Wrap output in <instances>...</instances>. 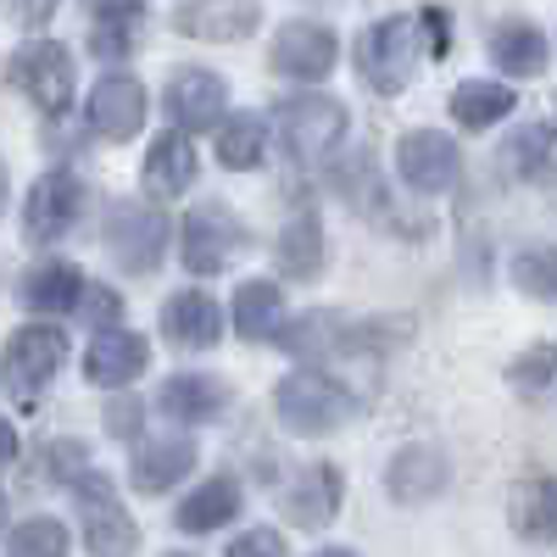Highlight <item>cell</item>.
Masks as SVG:
<instances>
[{"label":"cell","mask_w":557,"mask_h":557,"mask_svg":"<svg viewBox=\"0 0 557 557\" xmlns=\"http://www.w3.org/2000/svg\"><path fill=\"white\" fill-rule=\"evenodd\" d=\"M273 412L290 435H335L357 412V396L323 368H296L273 385Z\"/></svg>","instance_id":"cell-1"},{"label":"cell","mask_w":557,"mask_h":557,"mask_svg":"<svg viewBox=\"0 0 557 557\" xmlns=\"http://www.w3.org/2000/svg\"><path fill=\"white\" fill-rule=\"evenodd\" d=\"M418 57H424L418 17H380L357 34V78L374 96H401L418 73Z\"/></svg>","instance_id":"cell-2"},{"label":"cell","mask_w":557,"mask_h":557,"mask_svg":"<svg viewBox=\"0 0 557 557\" xmlns=\"http://www.w3.org/2000/svg\"><path fill=\"white\" fill-rule=\"evenodd\" d=\"M73 502H78V524H84L89 557H128L139 546V524L128 519L123 496L112 491V480L101 469H84L73 480Z\"/></svg>","instance_id":"cell-3"},{"label":"cell","mask_w":557,"mask_h":557,"mask_svg":"<svg viewBox=\"0 0 557 557\" xmlns=\"http://www.w3.org/2000/svg\"><path fill=\"white\" fill-rule=\"evenodd\" d=\"M246 240H251V235H246V223L228 212V207L207 201V207H196V212H184L178 257H184V268H190V273L212 278V273H228V262H240Z\"/></svg>","instance_id":"cell-4"},{"label":"cell","mask_w":557,"mask_h":557,"mask_svg":"<svg viewBox=\"0 0 557 557\" xmlns=\"http://www.w3.org/2000/svg\"><path fill=\"white\" fill-rule=\"evenodd\" d=\"M273 123H278V139L290 146L296 162H323L346 134V107L335 96H323V89H307V96L278 101Z\"/></svg>","instance_id":"cell-5"},{"label":"cell","mask_w":557,"mask_h":557,"mask_svg":"<svg viewBox=\"0 0 557 557\" xmlns=\"http://www.w3.org/2000/svg\"><path fill=\"white\" fill-rule=\"evenodd\" d=\"M62 357H67V335L57 330V323H23V330L7 341V351H0V385H7L17 401H34L57 380Z\"/></svg>","instance_id":"cell-6"},{"label":"cell","mask_w":557,"mask_h":557,"mask_svg":"<svg viewBox=\"0 0 557 557\" xmlns=\"http://www.w3.org/2000/svg\"><path fill=\"white\" fill-rule=\"evenodd\" d=\"M84 178L73 168H51L45 178H34V190H28V207H23V235L34 246H57L62 235H73L78 218H84Z\"/></svg>","instance_id":"cell-7"},{"label":"cell","mask_w":557,"mask_h":557,"mask_svg":"<svg viewBox=\"0 0 557 557\" xmlns=\"http://www.w3.org/2000/svg\"><path fill=\"white\" fill-rule=\"evenodd\" d=\"M107 251L117 257L123 273H157L162 251H168V218L146 201H117L107 212Z\"/></svg>","instance_id":"cell-8"},{"label":"cell","mask_w":557,"mask_h":557,"mask_svg":"<svg viewBox=\"0 0 557 557\" xmlns=\"http://www.w3.org/2000/svg\"><path fill=\"white\" fill-rule=\"evenodd\" d=\"M12 84L45 112V117H62L73 101V57L67 45L57 39H28L23 51L12 57Z\"/></svg>","instance_id":"cell-9"},{"label":"cell","mask_w":557,"mask_h":557,"mask_svg":"<svg viewBox=\"0 0 557 557\" xmlns=\"http://www.w3.org/2000/svg\"><path fill=\"white\" fill-rule=\"evenodd\" d=\"M396 173H401L407 190H418V196H446L457 184V173H462V157L451 146V134L412 128V134L396 139Z\"/></svg>","instance_id":"cell-10"},{"label":"cell","mask_w":557,"mask_h":557,"mask_svg":"<svg viewBox=\"0 0 557 557\" xmlns=\"http://www.w3.org/2000/svg\"><path fill=\"white\" fill-rule=\"evenodd\" d=\"M146 107H151L146 84L128 78V73H107L96 89H89L84 117H89V134H101L107 146H123V139H134L139 123H146Z\"/></svg>","instance_id":"cell-11"},{"label":"cell","mask_w":557,"mask_h":557,"mask_svg":"<svg viewBox=\"0 0 557 557\" xmlns=\"http://www.w3.org/2000/svg\"><path fill=\"white\" fill-rule=\"evenodd\" d=\"M335 62H341V39L323 23H285L268 51V67L285 78H330Z\"/></svg>","instance_id":"cell-12"},{"label":"cell","mask_w":557,"mask_h":557,"mask_svg":"<svg viewBox=\"0 0 557 557\" xmlns=\"http://www.w3.org/2000/svg\"><path fill=\"white\" fill-rule=\"evenodd\" d=\"M162 107L168 117L184 128V134H196V128H218L223 112H228V89L212 67H178L162 89Z\"/></svg>","instance_id":"cell-13"},{"label":"cell","mask_w":557,"mask_h":557,"mask_svg":"<svg viewBox=\"0 0 557 557\" xmlns=\"http://www.w3.org/2000/svg\"><path fill=\"white\" fill-rule=\"evenodd\" d=\"M146 362H151L146 335L96 330V341H89V351H84V380L101 385V391H123V385H134L139 374H146Z\"/></svg>","instance_id":"cell-14"},{"label":"cell","mask_w":557,"mask_h":557,"mask_svg":"<svg viewBox=\"0 0 557 557\" xmlns=\"http://www.w3.org/2000/svg\"><path fill=\"white\" fill-rule=\"evenodd\" d=\"M446 480H451V462H446V451L430 446V441L401 446V451L391 457V469H385V491H391V502H407V507L435 502V496L446 491Z\"/></svg>","instance_id":"cell-15"},{"label":"cell","mask_w":557,"mask_h":557,"mask_svg":"<svg viewBox=\"0 0 557 557\" xmlns=\"http://www.w3.org/2000/svg\"><path fill=\"white\" fill-rule=\"evenodd\" d=\"M196 469V441L190 435H157V441H139L128 457V485L139 496H162L173 491L184 474Z\"/></svg>","instance_id":"cell-16"},{"label":"cell","mask_w":557,"mask_h":557,"mask_svg":"<svg viewBox=\"0 0 557 557\" xmlns=\"http://www.w3.org/2000/svg\"><path fill=\"white\" fill-rule=\"evenodd\" d=\"M257 23H262L257 0H184V7L173 12V28L178 34L207 39V45L246 39V34H257Z\"/></svg>","instance_id":"cell-17"},{"label":"cell","mask_w":557,"mask_h":557,"mask_svg":"<svg viewBox=\"0 0 557 557\" xmlns=\"http://www.w3.org/2000/svg\"><path fill=\"white\" fill-rule=\"evenodd\" d=\"M341 496H346V485H341L335 462H312V469H301L285 485V519L301 524V530H323V524H335Z\"/></svg>","instance_id":"cell-18"},{"label":"cell","mask_w":557,"mask_h":557,"mask_svg":"<svg viewBox=\"0 0 557 557\" xmlns=\"http://www.w3.org/2000/svg\"><path fill=\"white\" fill-rule=\"evenodd\" d=\"M162 335L184 351H207L223 335V307L207 290H173L162 301Z\"/></svg>","instance_id":"cell-19"},{"label":"cell","mask_w":557,"mask_h":557,"mask_svg":"<svg viewBox=\"0 0 557 557\" xmlns=\"http://www.w3.org/2000/svg\"><path fill=\"white\" fill-rule=\"evenodd\" d=\"M240 480L235 474H212V480H201L190 496L178 502V513H173V524L184 530V535H212V530H223V524H235L240 519Z\"/></svg>","instance_id":"cell-20"},{"label":"cell","mask_w":557,"mask_h":557,"mask_svg":"<svg viewBox=\"0 0 557 557\" xmlns=\"http://www.w3.org/2000/svg\"><path fill=\"white\" fill-rule=\"evenodd\" d=\"M157 407L173 418V424H212V418L228 407V385L218 374H173V380H162Z\"/></svg>","instance_id":"cell-21"},{"label":"cell","mask_w":557,"mask_h":557,"mask_svg":"<svg viewBox=\"0 0 557 557\" xmlns=\"http://www.w3.org/2000/svg\"><path fill=\"white\" fill-rule=\"evenodd\" d=\"M507 519L524 541H557V474H524L507 496Z\"/></svg>","instance_id":"cell-22"},{"label":"cell","mask_w":557,"mask_h":557,"mask_svg":"<svg viewBox=\"0 0 557 557\" xmlns=\"http://www.w3.org/2000/svg\"><path fill=\"white\" fill-rule=\"evenodd\" d=\"M485 51H491V62H496L507 78H535V73L546 67V34H541L535 23H524V17H507V23L491 28Z\"/></svg>","instance_id":"cell-23"},{"label":"cell","mask_w":557,"mask_h":557,"mask_svg":"<svg viewBox=\"0 0 557 557\" xmlns=\"http://www.w3.org/2000/svg\"><path fill=\"white\" fill-rule=\"evenodd\" d=\"M17 296H23L28 312H73L78 296H84V273H78L73 262H57V257H51V262H34V268L23 273Z\"/></svg>","instance_id":"cell-24"},{"label":"cell","mask_w":557,"mask_h":557,"mask_svg":"<svg viewBox=\"0 0 557 557\" xmlns=\"http://www.w3.org/2000/svg\"><path fill=\"white\" fill-rule=\"evenodd\" d=\"M196 184V146L184 128H168L146 151V190L151 196H184Z\"/></svg>","instance_id":"cell-25"},{"label":"cell","mask_w":557,"mask_h":557,"mask_svg":"<svg viewBox=\"0 0 557 557\" xmlns=\"http://www.w3.org/2000/svg\"><path fill=\"white\" fill-rule=\"evenodd\" d=\"M228 318H235L240 341H273L278 318H285V296H278L273 278H246L235 290V301H228Z\"/></svg>","instance_id":"cell-26"},{"label":"cell","mask_w":557,"mask_h":557,"mask_svg":"<svg viewBox=\"0 0 557 557\" xmlns=\"http://www.w3.org/2000/svg\"><path fill=\"white\" fill-rule=\"evenodd\" d=\"M519 107V96L507 84H496V78H462L457 89H451V117L462 123V128H491V123H502L507 112Z\"/></svg>","instance_id":"cell-27"},{"label":"cell","mask_w":557,"mask_h":557,"mask_svg":"<svg viewBox=\"0 0 557 557\" xmlns=\"http://www.w3.org/2000/svg\"><path fill=\"white\" fill-rule=\"evenodd\" d=\"M323 268V223L318 212H296L285 228H278V273L285 278H318Z\"/></svg>","instance_id":"cell-28"},{"label":"cell","mask_w":557,"mask_h":557,"mask_svg":"<svg viewBox=\"0 0 557 557\" xmlns=\"http://www.w3.org/2000/svg\"><path fill=\"white\" fill-rule=\"evenodd\" d=\"M507 162L524 184H557V128L546 123H530L513 134V146H507Z\"/></svg>","instance_id":"cell-29"},{"label":"cell","mask_w":557,"mask_h":557,"mask_svg":"<svg viewBox=\"0 0 557 557\" xmlns=\"http://www.w3.org/2000/svg\"><path fill=\"white\" fill-rule=\"evenodd\" d=\"M262 151H268V123L257 117V112H223V123H218V157H223V168H257L262 162Z\"/></svg>","instance_id":"cell-30"},{"label":"cell","mask_w":557,"mask_h":557,"mask_svg":"<svg viewBox=\"0 0 557 557\" xmlns=\"http://www.w3.org/2000/svg\"><path fill=\"white\" fill-rule=\"evenodd\" d=\"M67 546H73L67 524L51 519V513H34L7 535V557H67Z\"/></svg>","instance_id":"cell-31"},{"label":"cell","mask_w":557,"mask_h":557,"mask_svg":"<svg viewBox=\"0 0 557 557\" xmlns=\"http://www.w3.org/2000/svg\"><path fill=\"white\" fill-rule=\"evenodd\" d=\"M513 290L530 301H557V246H530L513 257Z\"/></svg>","instance_id":"cell-32"},{"label":"cell","mask_w":557,"mask_h":557,"mask_svg":"<svg viewBox=\"0 0 557 557\" xmlns=\"http://www.w3.org/2000/svg\"><path fill=\"white\" fill-rule=\"evenodd\" d=\"M507 385H513L524 401L546 396V391L557 385V346H530V351H519L513 362H507Z\"/></svg>","instance_id":"cell-33"},{"label":"cell","mask_w":557,"mask_h":557,"mask_svg":"<svg viewBox=\"0 0 557 557\" xmlns=\"http://www.w3.org/2000/svg\"><path fill=\"white\" fill-rule=\"evenodd\" d=\"M78 307H84V318L96 323V330H117V318H123V301H117V290H107V285H84Z\"/></svg>","instance_id":"cell-34"},{"label":"cell","mask_w":557,"mask_h":557,"mask_svg":"<svg viewBox=\"0 0 557 557\" xmlns=\"http://www.w3.org/2000/svg\"><path fill=\"white\" fill-rule=\"evenodd\" d=\"M228 557H290V546L278 530H246L228 541Z\"/></svg>","instance_id":"cell-35"},{"label":"cell","mask_w":557,"mask_h":557,"mask_svg":"<svg viewBox=\"0 0 557 557\" xmlns=\"http://www.w3.org/2000/svg\"><path fill=\"white\" fill-rule=\"evenodd\" d=\"M134 23H101V34H89V45H96L101 57H128L134 51Z\"/></svg>","instance_id":"cell-36"},{"label":"cell","mask_w":557,"mask_h":557,"mask_svg":"<svg viewBox=\"0 0 557 557\" xmlns=\"http://www.w3.org/2000/svg\"><path fill=\"white\" fill-rule=\"evenodd\" d=\"M89 12H96V23H134L146 0H89Z\"/></svg>","instance_id":"cell-37"},{"label":"cell","mask_w":557,"mask_h":557,"mask_svg":"<svg viewBox=\"0 0 557 557\" xmlns=\"http://www.w3.org/2000/svg\"><path fill=\"white\" fill-rule=\"evenodd\" d=\"M57 7H62V0H12V17H17L23 28H39V23L57 17Z\"/></svg>","instance_id":"cell-38"},{"label":"cell","mask_w":557,"mask_h":557,"mask_svg":"<svg viewBox=\"0 0 557 557\" xmlns=\"http://www.w3.org/2000/svg\"><path fill=\"white\" fill-rule=\"evenodd\" d=\"M107 424H112V435H128V430H139V407H134V401H117V407L107 412Z\"/></svg>","instance_id":"cell-39"},{"label":"cell","mask_w":557,"mask_h":557,"mask_svg":"<svg viewBox=\"0 0 557 557\" xmlns=\"http://www.w3.org/2000/svg\"><path fill=\"white\" fill-rule=\"evenodd\" d=\"M12 457H17V430L0 418V462H12Z\"/></svg>","instance_id":"cell-40"},{"label":"cell","mask_w":557,"mask_h":557,"mask_svg":"<svg viewBox=\"0 0 557 557\" xmlns=\"http://www.w3.org/2000/svg\"><path fill=\"white\" fill-rule=\"evenodd\" d=\"M424 23H430V28H441V12H424ZM430 51H435V57L446 51V34H430Z\"/></svg>","instance_id":"cell-41"},{"label":"cell","mask_w":557,"mask_h":557,"mask_svg":"<svg viewBox=\"0 0 557 557\" xmlns=\"http://www.w3.org/2000/svg\"><path fill=\"white\" fill-rule=\"evenodd\" d=\"M7 190H12V178H7V162H0V212H7Z\"/></svg>","instance_id":"cell-42"},{"label":"cell","mask_w":557,"mask_h":557,"mask_svg":"<svg viewBox=\"0 0 557 557\" xmlns=\"http://www.w3.org/2000/svg\"><path fill=\"white\" fill-rule=\"evenodd\" d=\"M312 557H357V552H346V546H323V552H312Z\"/></svg>","instance_id":"cell-43"},{"label":"cell","mask_w":557,"mask_h":557,"mask_svg":"<svg viewBox=\"0 0 557 557\" xmlns=\"http://www.w3.org/2000/svg\"><path fill=\"white\" fill-rule=\"evenodd\" d=\"M0 530H7V491H0Z\"/></svg>","instance_id":"cell-44"},{"label":"cell","mask_w":557,"mask_h":557,"mask_svg":"<svg viewBox=\"0 0 557 557\" xmlns=\"http://www.w3.org/2000/svg\"><path fill=\"white\" fill-rule=\"evenodd\" d=\"M168 557H190V552H168Z\"/></svg>","instance_id":"cell-45"}]
</instances>
